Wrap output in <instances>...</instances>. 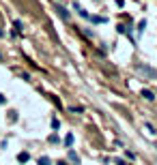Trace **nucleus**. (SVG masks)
<instances>
[{
	"instance_id": "1",
	"label": "nucleus",
	"mask_w": 157,
	"mask_h": 165,
	"mask_svg": "<svg viewBox=\"0 0 157 165\" xmlns=\"http://www.w3.org/2000/svg\"><path fill=\"white\" fill-rule=\"evenodd\" d=\"M138 73H144V75H149V77H157V71L155 69H151V67H144V64H138Z\"/></svg>"
},
{
	"instance_id": "2",
	"label": "nucleus",
	"mask_w": 157,
	"mask_h": 165,
	"mask_svg": "<svg viewBox=\"0 0 157 165\" xmlns=\"http://www.w3.org/2000/svg\"><path fill=\"white\" fill-rule=\"evenodd\" d=\"M56 13L60 15V19H65V22H69V11H67L65 6H60V4H56Z\"/></svg>"
},
{
	"instance_id": "3",
	"label": "nucleus",
	"mask_w": 157,
	"mask_h": 165,
	"mask_svg": "<svg viewBox=\"0 0 157 165\" xmlns=\"http://www.w3.org/2000/svg\"><path fill=\"white\" fill-rule=\"evenodd\" d=\"M28 159H30V155H28V152H19V155H17V161H19V163H26Z\"/></svg>"
},
{
	"instance_id": "4",
	"label": "nucleus",
	"mask_w": 157,
	"mask_h": 165,
	"mask_svg": "<svg viewBox=\"0 0 157 165\" xmlns=\"http://www.w3.org/2000/svg\"><path fill=\"white\" fill-rule=\"evenodd\" d=\"M142 97H144L146 101H153V99H155V94H153L151 90H142Z\"/></svg>"
},
{
	"instance_id": "5",
	"label": "nucleus",
	"mask_w": 157,
	"mask_h": 165,
	"mask_svg": "<svg viewBox=\"0 0 157 165\" xmlns=\"http://www.w3.org/2000/svg\"><path fill=\"white\" fill-rule=\"evenodd\" d=\"M65 146H67V148H71V146H73V135H71V133L65 137Z\"/></svg>"
},
{
	"instance_id": "6",
	"label": "nucleus",
	"mask_w": 157,
	"mask_h": 165,
	"mask_svg": "<svg viewBox=\"0 0 157 165\" xmlns=\"http://www.w3.org/2000/svg\"><path fill=\"white\" fill-rule=\"evenodd\" d=\"M69 159H71L73 163H80V157H78V155H75L73 150H69Z\"/></svg>"
},
{
	"instance_id": "7",
	"label": "nucleus",
	"mask_w": 157,
	"mask_h": 165,
	"mask_svg": "<svg viewBox=\"0 0 157 165\" xmlns=\"http://www.w3.org/2000/svg\"><path fill=\"white\" fill-rule=\"evenodd\" d=\"M39 165H52V161H50L48 157H41V159H39Z\"/></svg>"
},
{
	"instance_id": "8",
	"label": "nucleus",
	"mask_w": 157,
	"mask_h": 165,
	"mask_svg": "<svg viewBox=\"0 0 157 165\" xmlns=\"http://www.w3.org/2000/svg\"><path fill=\"white\" fill-rule=\"evenodd\" d=\"M13 26H15V30H17V32L22 30V22H19V19H15V22H13Z\"/></svg>"
},
{
	"instance_id": "9",
	"label": "nucleus",
	"mask_w": 157,
	"mask_h": 165,
	"mask_svg": "<svg viewBox=\"0 0 157 165\" xmlns=\"http://www.w3.org/2000/svg\"><path fill=\"white\" fill-rule=\"evenodd\" d=\"M144 28H146V22H144V19H142V22H140V24H138V30H140V32H142V30H144Z\"/></svg>"
},
{
	"instance_id": "10",
	"label": "nucleus",
	"mask_w": 157,
	"mask_h": 165,
	"mask_svg": "<svg viewBox=\"0 0 157 165\" xmlns=\"http://www.w3.org/2000/svg\"><path fill=\"white\" fill-rule=\"evenodd\" d=\"M52 126H54V129H58V126H60V120H58V118H54V120H52Z\"/></svg>"
},
{
	"instance_id": "11",
	"label": "nucleus",
	"mask_w": 157,
	"mask_h": 165,
	"mask_svg": "<svg viewBox=\"0 0 157 165\" xmlns=\"http://www.w3.org/2000/svg\"><path fill=\"white\" fill-rule=\"evenodd\" d=\"M91 19H93V22H95V24H101V22H105L104 17H91Z\"/></svg>"
},
{
	"instance_id": "12",
	"label": "nucleus",
	"mask_w": 157,
	"mask_h": 165,
	"mask_svg": "<svg viewBox=\"0 0 157 165\" xmlns=\"http://www.w3.org/2000/svg\"><path fill=\"white\" fill-rule=\"evenodd\" d=\"M4 101H6V99H4V94H0V105H4Z\"/></svg>"
},
{
	"instance_id": "13",
	"label": "nucleus",
	"mask_w": 157,
	"mask_h": 165,
	"mask_svg": "<svg viewBox=\"0 0 157 165\" xmlns=\"http://www.w3.org/2000/svg\"><path fill=\"white\" fill-rule=\"evenodd\" d=\"M58 165H67V163H62V161H60V163H58Z\"/></svg>"
},
{
	"instance_id": "14",
	"label": "nucleus",
	"mask_w": 157,
	"mask_h": 165,
	"mask_svg": "<svg viewBox=\"0 0 157 165\" xmlns=\"http://www.w3.org/2000/svg\"><path fill=\"white\" fill-rule=\"evenodd\" d=\"M0 37H2V30H0Z\"/></svg>"
}]
</instances>
